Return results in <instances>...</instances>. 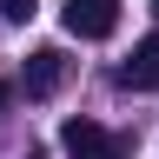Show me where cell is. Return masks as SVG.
Listing matches in <instances>:
<instances>
[{
	"label": "cell",
	"instance_id": "6da1fadb",
	"mask_svg": "<svg viewBox=\"0 0 159 159\" xmlns=\"http://www.w3.org/2000/svg\"><path fill=\"white\" fill-rule=\"evenodd\" d=\"M60 146L73 159H133V139L126 133H106L99 119H66L60 126Z\"/></svg>",
	"mask_w": 159,
	"mask_h": 159
},
{
	"label": "cell",
	"instance_id": "7a4b0ae2",
	"mask_svg": "<svg viewBox=\"0 0 159 159\" xmlns=\"http://www.w3.org/2000/svg\"><path fill=\"white\" fill-rule=\"evenodd\" d=\"M66 33H80V40H106L113 27H119V7L113 0H66Z\"/></svg>",
	"mask_w": 159,
	"mask_h": 159
},
{
	"label": "cell",
	"instance_id": "52a82bcc",
	"mask_svg": "<svg viewBox=\"0 0 159 159\" xmlns=\"http://www.w3.org/2000/svg\"><path fill=\"white\" fill-rule=\"evenodd\" d=\"M27 159H47V152H27Z\"/></svg>",
	"mask_w": 159,
	"mask_h": 159
},
{
	"label": "cell",
	"instance_id": "3957f363",
	"mask_svg": "<svg viewBox=\"0 0 159 159\" xmlns=\"http://www.w3.org/2000/svg\"><path fill=\"white\" fill-rule=\"evenodd\" d=\"M119 86H133V93H152L159 86V33H146L133 47V60L119 66Z\"/></svg>",
	"mask_w": 159,
	"mask_h": 159
},
{
	"label": "cell",
	"instance_id": "277c9868",
	"mask_svg": "<svg viewBox=\"0 0 159 159\" xmlns=\"http://www.w3.org/2000/svg\"><path fill=\"white\" fill-rule=\"evenodd\" d=\"M60 80H66V53H60V47H40V53H27V93H33V99L60 93Z\"/></svg>",
	"mask_w": 159,
	"mask_h": 159
},
{
	"label": "cell",
	"instance_id": "5b68a950",
	"mask_svg": "<svg viewBox=\"0 0 159 159\" xmlns=\"http://www.w3.org/2000/svg\"><path fill=\"white\" fill-rule=\"evenodd\" d=\"M40 0H0V20H33Z\"/></svg>",
	"mask_w": 159,
	"mask_h": 159
},
{
	"label": "cell",
	"instance_id": "8992f818",
	"mask_svg": "<svg viewBox=\"0 0 159 159\" xmlns=\"http://www.w3.org/2000/svg\"><path fill=\"white\" fill-rule=\"evenodd\" d=\"M7 99H13V86H7V80H0V113H7Z\"/></svg>",
	"mask_w": 159,
	"mask_h": 159
}]
</instances>
